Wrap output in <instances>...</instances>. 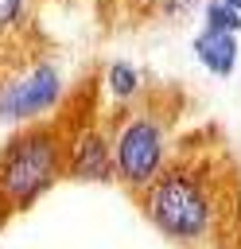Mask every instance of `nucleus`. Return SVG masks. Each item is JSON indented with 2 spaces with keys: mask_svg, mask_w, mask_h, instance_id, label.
<instances>
[{
  "mask_svg": "<svg viewBox=\"0 0 241 249\" xmlns=\"http://www.w3.org/2000/svg\"><path fill=\"white\" fill-rule=\"evenodd\" d=\"M136 198H140V214L163 241L183 249L218 245L225 226V195L202 163L171 160Z\"/></svg>",
  "mask_w": 241,
  "mask_h": 249,
  "instance_id": "1",
  "label": "nucleus"
},
{
  "mask_svg": "<svg viewBox=\"0 0 241 249\" xmlns=\"http://www.w3.org/2000/svg\"><path fill=\"white\" fill-rule=\"evenodd\" d=\"M66 179V128L39 121L0 144V202L8 214L31 210L54 183Z\"/></svg>",
  "mask_w": 241,
  "mask_h": 249,
  "instance_id": "2",
  "label": "nucleus"
},
{
  "mask_svg": "<svg viewBox=\"0 0 241 249\" xmlns=\"http://www.w3.org/2000/svg\"><path fill=\"white\" fill-rule=\"evenodd\" d=\"M109 140H113V183H120L132 195H140L171 163L167 117L148 101L120 109L109 128Z\"/></svg>",
  "mask_w": 241,
  "mask_h": 249,
  "instance_id": "3",
  "label": "nucleus"
},
{
  "mask_svg": "<svg viewBox=\"0 0 241 249\" xmlns=\"http://www.w3.org/2000/svg\"><path fill=\"white\" fill-rule=\"evenodd\" d=\"M66 97V78L54 62L35 58L8 78H0V124H35L47 121Z\"/></svg>",
  "mask_w": 241,
  "mask_h": 249,
  "instance_id": "4",
  "label": "nucleus"
},
{
  "mask_svg": "<svg viewBox=\"0 0 241 249\" xmlns=\"http://www.w3.org/2000/svg\"><path fill=\"white\" fill-rule=\"evenodd\" d=\"M66 179L113 183V140L101 121H82L66 132Z\"/></svg>",
  "mask_w": 241,
  "mask_h": 249,
  "instance_id": "5",
  "label": "nucleus"
},
{
  "mask_svg": "<svg viewBox=\"0 0 241 249\" xmlns=\"http://www.w3.org/2000/svg\"><path fill=\"white\" fill-rule=\"evenodd\" d=\"M190 51L202 62V70L214 74V78H229L237 70V62H241L237 35L233 31H218V27H198L194 39H190Z\"/></svg>",
  "mask_w": 241,
  "mask_h": 249,
  "instance_id": "6",
  "label": "nucleus"
},
{
  "mask_svg": "<svg viewBox=\"0 0 241 249\" xmlns=\"http://www.w3.org/2000/svg\"><path fill=\"white\" fill-rule=\"evenodd\" d=\"M101 86H105V93H109V101H113L117 109H132V105H140L144 93H148L144 70H140L136 62H128V58H113V62L101 70Z\"/></svg>",
  "mask_w": 241,
  "mask_h": 249,
  "instance_id": "7",
  "label": "nucleus"
},
{
  "mask_svg": "<svg viewBox=\"0 0 241 249\" xmlns=\"http://www.w3.org/2000/svg\"><path fill=\"white\" fill-rule=\"evenodd\" d=\"M202 27L241 31V0H202Z\"/></svg>",
  "mask_w": 241,
  "mask_h": 249,
  "instance_id": "8",
  "label": "nucleus"
},
{
  "mask_svg": "<svg viewBox=\"0 0 241 249\" xmlns=\"http://www.w3.org/2000/svg\"><path fill=\"white\" fill-rule=\"evenodd\" d=\"M27 16V0H0V35L4 31H16Z\"/></svg>",
  "mask_w": 241,
  "mask_h": 249,
  "instance_id": "9",
  "label": "nucleus"
},
{
  "mask_svg": "<svg viewBox=\"0 0 241 249\" xmlns=\"http://www.w3.org/2000/svg\"><path fill=\"white\" fill-rule=\"evenodd\" d=\"M194 8H202V0H163V16H167V19H183V16H190Z\"/></svg>",
  "mask_w": 241,
  "mask_h": 249,
  "instance_id": "10",
  "label": "nucleus"
},
{
  "mask_svg": "<svg viewBox=\"0 0 241 249\" xmlns=\"http://www.w3.org/2000/svg\"><path fill=\"white\" fill-rule=\"evenodd\" d=\"M8 218H12V214H8V206L0 202V230H4V222H8Z\"/></svg>",
  "mask_w": 241,
  "mask_h": 249,
  "instance_id": "11",
  "label": "nucleus"
}]
</instances>
